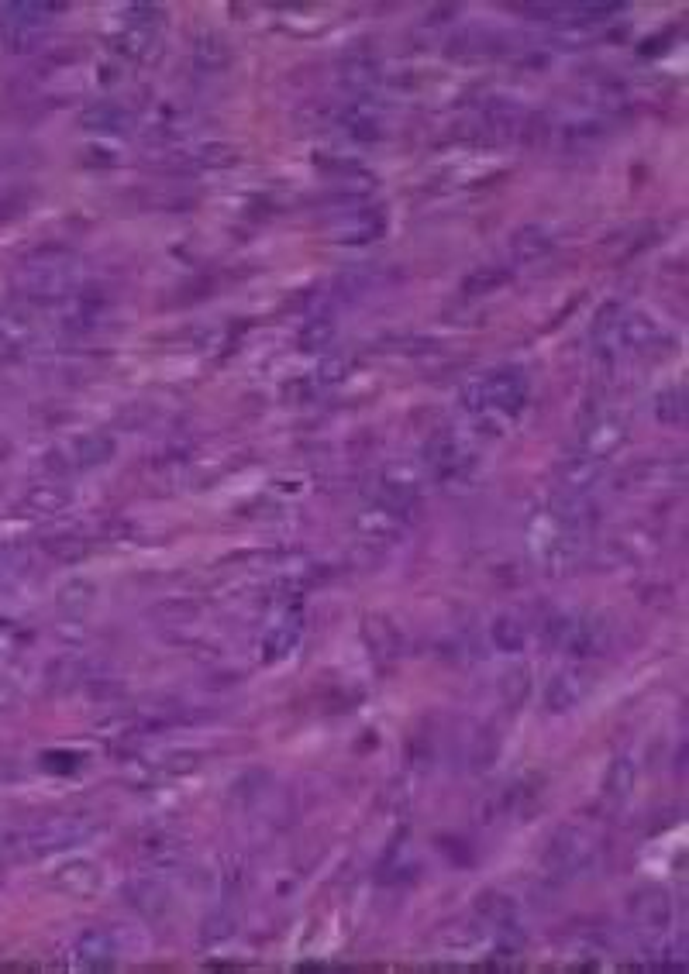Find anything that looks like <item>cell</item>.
<instances>
[{
    "instance_id": "6da1fadb",
    "label": "cell",
    "mask_w": 689,
    "mask_h": 974,
    "mask_svg": "<svg viewBox=\"0 0 689 974\" xmlns=\"http://www.w3.org/2000/svg\"><path fill=\"white\" fill-rule=\"evenodd\" d=\"M97 827L83 820H49L42 827L11 833V837L0 840V854L4 857H18V861H35V857H52L73 851V847H83L87 840H94Z\"/></svg>"
},
{
    "instance_id": "7a4b0ae2",
    "label": "cell",
    "mask_w": 689,
    "mask_h": 974,
    "mask_svg": "<svg viewBox=\"0 0 689 974\" xmlns=\"http://www.w3.org/2000/svg\"><path fill=\"white\" fill-rule=\"evenodd\" d=\"M528 403V376L517 369H500L462 389V410L476 420L497 414H517Z\"/></svg>"
},
{
    "instance_id": "3957f363",
    "label": "cell",
    "mask_w": 689,
    "mask_h": 974,
    "mask_svg": "<svg viewBox=\"0 0 689 974\" xmlns=\"http://www.w3.org/2000/svg\"><path fill=\"white\" fill-rule=\"evenodd\" d=\"M593 864H596V847L586 830L562 827L552 840H548L545 868L555 871L559 878H583L593 871Z\"/></svg>"
},
{
    "instance_id": "277c9868",
    "label": "cell",
    "mask_w": 689,
    "mask_h": 974,
    "mask_svg": "<svg viewBox=\"0 0 689 974\" xmlns=\"http://www.w3.org/2000/svg\"><path fill=\"white\" fill-rule=\"evenodd\" d=\"M627 919L634 923V930L648 933V937H662L676 919V906L672 895L662 885H641L627 895Z\"/></svg>"
},
{
    "instance_id": "5b68a950",
    "label": "cell",
    "mask_w": 689,
    "mask_h": 974,
    "mask_svg": "<svg viewBox=\"0 0 689 974\" xmlns=\"http://www.w3.org/2000/svg\"><path fill=\"white\" fill-rule=\"evenodd\" d=\"M52 18H56L52 4H4L0 7V35L14 52H21L52 25Z\"/></svg>"
},
{
    "instance_id": "8992f818",
    "label": "cell",
    "mask_w": 689,
    "mask_h": 974,
    "mask_svg": "<svg viewBox=\"0 0 689 974\" xmlns=\"http://www.w3.org/2000/svg\"><path fill=\"white\" fill-rule=\"evenodd\" d=\"M114 451H118V444H114V438H107V434H83V438H73L69 444H63L59 451H52L49 465H52V469H59V472L97 469V465L111 462Z\"/></svg>"
},
{
    "instance_id": "52a82bcc",
    "label": "cell",
    "mask_w": 689,
    "mask_h": 974,
    "mask_svg": "<svg viewBox=\"0 0 689 974\" xmlns=\"http://www.w3.org/2000/svg\"><path fill=\"white\" fill-rule=\"evenodd\" d=\"M624 441H627V420L621 414H600V417L590 420V424L583 427L579 451H586V455L607 462L610 455H617V451L624 448Z\"/></svg>"
},
{
    "instance_id": "ba28073f",
    "label": "cell",
    "mask_w": 689,
    "mask_h": 974,
    "mask_svg": "<svg viewBox=\"0 0 689 974\" xmlns=\"http://www.w3.org/2000/svg\"><path fill=\"white\" fill-rule=\"evenodd\" d=\"M603 475V462L593 455H586V451H572L569 458L562 462L559 469V493H579V496H590V489L600 482Z\"/></svg>"
},
{
    "instance_id": "9c48e42d",
    "label": "cell",
    "mask_w": 689,
    "mask_h": 974,
    "mask_svg": "<svg viewBox=\"0 0 689 974\" xmlns=\"http://www.w3.org/2000/svg\"><path fill=\"white\" fill-rule=\"evenodd\" d=\"M73 961H76V968H83V971H107V968H114V961H118V944H114L111 933L87 930L73 944Z\"/></svg>"
},
{
    "instance_id": "30bf717a",
    "label": "cell",
    "mask_w": 689,
    "mask_h": 974,
    "mask_svg": "<svg viewBox=\"0 0 689 974\" xmlns=\"http://www.w3.org/2000/svg\"><path fill=\"white\" fill-rule=\"evenodd\" d=\"M300 637H304V617L293 610V613H286V617L276 620L273 627L262 634V658H266V661L286 658V654L300 644Z\"/></svg>"
},
{
    "instance_id": "8fae6325",
    "label": "cell",
    "mask_w": 689,
    "mask_h": 974,
    "mask_svg": "<svg viewBox=\"0 0 689 974\" xmlns=\"http://www.w3.org/2000/svg\"><path fill=\"white\" fill-rule=\"evenodd\" d=\"M583 696H586V682H583V675L579 672H559V675H552L545 685V706H548V713H572L579 703H583Z\"/></svg>"
},
{
    "instance_id": "7c38bea8",
    "label": "cell",
    "mask_w": 689,
    "mask_h": 974,
    "mask_svg": "<svg viewBox=\"0 0 689 974\" xmlns=\"http://www.w3.org/2000/svg\"><path fill=\"white\" fill-rule=\"evenodd\" d=\"M634 785H638V765H634V758H614L607 765V775H603V799L610 802V806H621V802L631 799Z\"/></svg>"
},
{
    "instance_id": "4fadbf2b",
    "label": "cell",
    "mask_w": 689,
    "mask_h": 974,
    "mask_svg": "<svg viewBox=\"0 0 689 974\" xmlns=\"http://www.w3.org/2000/svg\"><path fill=\"white\" fill-rule=\"evenodd\" d=\"M52 885L69 895H94L100 888V868L90 861H69L63 868H56Z\"/></svg>"
},
{
    "instance_id": "5bb4252c",
    "label": "cell",
    "mask_w": 689,
    "mask_h": 974,
    "mask_svg": "<svg viewBox=\"0 0 689 974\" xmlns=\"http://www.w3.org/2000/svg\"><path fill=\"white\" fill-rule=\"evenodd\" d=\"M359 527H362V534H369L373 541H393L397 534H404L407 517H400V513L386 510L383 503H373V510L362 513V517H359Z\"/></svg>"
},
{
    "instance_id": "9a60e30c",
    "label": "cell",
    "mask_w": 689,
    "mask_h": 974,
    "mask_svg": "<svg viewBox=\"0 0 689 974\" xmlns=\"http://www.w3.org/2000/svg\"><path fill=\"white\" fill-rule=\"evenodd\" d=\"M80 124L90 131H125L131 124V111L118 100H104V104H94L90 111H83Z\"/></svg>"
},
{
    "instance_id": "2e32d148",
    "label": "cell",
    "mask_w": 689,
    "mask_h": 974,
    "mask_svg": "<svg viewBox=\"0 0 689 974\" xmlns=\"http://www.w3.org/2000/svg\"><path fill=\"white\" fill-rule=\"evenodd\" d=\"M476 916L483 919L490 930H507L517 919V906L514 899H507L503 892H483L476 902Z\"/></svg>"
},
{
    "instance_id": "e0dca14e",
    "label": "cell",
    "mask_w": 689,
    "mask_h": 974,
    "mask_svg": "<svg viewBox=\"0 0 689 974\" xmlns=\"http://www.w3.org/2000/svg\"><path fill=\"white\" fill-rule=\"evenodd\" d=\"M125 899L145 916H162L169 909V892L156 882H131L125 888Z\"/></svg>"
},
{
    "instance_id": "ac0fdd59",
    "label": "cell",
    "mask_w": 689,
    "mask_h": 974,
    "mask_svg": "<svg viewBox=\"0 0 689 974\" xmlns=\"http://www.w3.org/2000/svg\"><path fill=\"white\" fill-rule=\"evenodd\" d=\"M490 641L497 644V651H503V654H517V651H524V644H528V627H524V620L503 613V617L490 623Z\"/></svg>"
},
{
    "instance_id": "d6986e66",
    "label": "cell",
    "mask_w": 689,
    "mask_h": 974,
    "mask_svg": "<svg viewBox=\"0 0 689 974\" xmlns=\"http://www.w3.org/2000/svg\"><path fill=\"white\" fill-rule=\"evenodd\" d=\"M555 248V241L552 235H548L545 228H524V231H517L514 241H510V252H514V259L517 262H534V259H541V255H548Z\"/></svg>"
},
{
    "instance_id": "ffe728a7",
    "label": "cell",
    "mask_w": 689,
    "mask_h": 974,
    "mask_svg": "<svg viewBox=\"0 0 689 974\" xmlns=\"http://www.w3.org/2000/svg\"><path fill=\"white\" fill-rule=\"evenodd\" d=\"M142 857L149 864H156V868H173V864H180L187 857V847L176 837H156L142 844Z\"/></svg>"
},
{
    "instance_id": "44dd1931",
    "label": "cell",
    "mask_w": 689,
    "mask_h": 974,
    "mask_svg": "<svg viewBox=\"0 0 689 974\" xmlns=\"http://www.w3.org/2000/svg\"><path fill=\"white\" fill-rule=\"evenodd\" d=\"M238 933V923L231 913H211L204 919V926H200V947H221L228 944V940H235Z\"/></svg>"
},
{
    "instance_id": "7402d4cb",
    "label": "cell",
    "mask_w": 689,
    "mask_h": 974,
    "mask_svg": "<svg viewBox=\"0 0 689 974\" xmlns=\"http://www.w3.org/2000/svg\"><path fill=\"white\" fill-rule=\"evenodd\" d=\"M655 417L662 424H683L686 420V389L683 386H669L655 396Z\"/></svg>"
},
{
    "instance_id": "603a6c76",
    "label": "cell",
    "mask_w": 689,
    "mask_h": 974,
    "mask_svg": "<svg viewBox=\"0 0 689 974\" xmlns=\"http://www.w3.org/2000/svg\"><path fill=\"white\" fill-rule=\"evenodd\" d=\"M510 279V269H503V266H483V269H476L472 276L462 283V293L466 296H486V293H493V290H500L503 283Z\"/></svg>"
},
{
    "instance_id": "cb8c5ba5",
    "label": "cell",
    "mask_w": 689,
    "mask_h": 974,
    "mask_svg": "<svg viewBox=\"0 0 689 974\" xmlns=\"http://www.w3.org/2000/svg\"><path fill=\"white\" fill-rule=\"evenodd\" d=\"M386 231V224H383V217H376V214H359V221H352L348 228L342 231V241L345 245H366V241H373L379 238Z\"/></svg>"
},
{
    "instance_id": "d4e9b609",
    "label": "cell",
    "mask_w": 689,
    "mask_h": 974,
    "mask_svg": "<svg viewBox=\"0 0 689 974\" xmlns=\"http://www.w3.org/2000/svg\"><path fill=\"white\" fill-rule=\"evenodd\" d=\"M335 341V324L331 321H311L300 331V348L304 352H328Z\"/></svg>"
},
{
    "instance_id": "484cf974",
    "label": "cell",
    "mask_w": 689,
    "mask_h": 974,
    "mask_svg": "<svg viewBox=\"0 0 689 974\" xmlns=\"http://www.w3.org/2000/svg\"><path fill=\"white\" fill-rule=\"evenodd\" d=\"M25 503H32L35 510H42V513H59L63 506H69V493L59 486H38L25 496Z\"/></svg>"
},
{
    "instance_id": "4316f807",
    "label": "cell",
    "mask_w": 689,
    "mask_h": 974,
    "mask_svg": "<svg viewBox=\"0 0 689 974\" xmlns=\"http://www.w3.org/2000/svg\"><path fill=\"white\" fill-rule=\"evenodd\" d=\"M528 668H514V672L503 675V696H507L510 706H521L528 699Z\"/></svg>"
}]
</instances>
